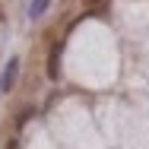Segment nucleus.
Instances as JSON below:
<instances>
[{"mask_svg":"<svg viewBox=\"0 0 149 149\" xmlns=\"http://www.w3.org/2000/svg\"><path fill=\"white\" fill-rule=\"evenodd\" d=\"M16 76H19V57H10L6 70H3V76H0V89L10 92L13 86H16Z\"/></svg>","mask_w":149,"mask_h":149,"instance_id":"nucleus-1","label":"nucleus"},{"mask_svg":"<svg viewBox=\"0 0 149 149\" xmlns=\"http://www.w3.org/2000/svg\"><path fill=\"white\" fill-rule=\"evenodd\" d=\"M51 6V0H29V16L32 19H38V16H45V10Z\"/></svg>","mask_w":149,"mask_h":149,"instance_id":"nucleus-2","label":"nucleus"}]
</instances>
